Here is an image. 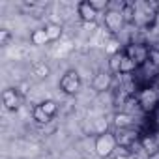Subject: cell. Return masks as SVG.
I'll return each mask as SVG.
<instances>
[{
    "mask_svg": "<svg viewBox=\"0 0 159 159\" xmlns=\"http://www.w3.org/2000/svg\"><path fill=\"white\" fill-rule=\"evenodd\" d=\"M32 120L38 122V124H49L52 118H49V116L45 114V111H43V109L39 107V103H38V105L32 109Z\"/></svg>",
    "mask_w": 159,
    "mask_h": 159,
    "instance_id": "4fadbf2b",
    "label": "cell"
},
{
    "mask_svg": "<svg viewBox=\"0 0 159 159\" xmlns=\"http://www.w3.org/2000/svg\"><path fill=\"white\" fill-rule=\"evenodd\" d=\"M148 62L159 71V49H150V52H148Z\"/></svg>",
    "mask_w": 159,
    "mask_h": 159,
    "instance_id": "e0dca14e",
    "label": "cell"
},
{
    "mask_svg": "<svg viewBox=\"0 0 159 159\" xmlns=\"http://www.w3.org/2000/svg\"><path fill=\"white\" fill-rule=\"evenodd\" d=\"M118 148V139L112 135V133H101L96 137V142H94V150L98 153V157L101 159H107L114 153V150Z\"/></svg>",
    "mask_w": 159,
    "mask_h": 159,
    "instance_id": "7a4b0ae2",
    "label": "cell"
},
{
    "mask_svg": "<svg viewBox=\"0 0 159 159\" xmlns=\"http://www.w3.org/2000/svg\"><path fill=\"white\" fill-rule=\"evenodd\" d=\"M90 4H92V8L99 13L101 10H105L107 11V8H109V2H107V0H90Z\"/></svg>",
    "mask_w": 159,
    "mask_h": 159,
    "instance_id": "d6986e66",
    "label": "cell"
},
{
    "mask_svg": "<svg viewBox=\"0 0 159 159\" xmlns=\"http://www.w3.org/2000/svg\"><path fill=\"white\" fill-rule=\"evenodd\" d=\"M142 146H144V150H148V153H153V152L157 150L153 139H144V140H142Z\"/></svg>",
    "mask_w": 159,
    "mask_h": 159,
    "instance_id": "ffe728a7",
    "label": "cell"
},
{
    "mask_svg": "<svg viewBox=\"0 0 159 159\" xmlns=\"http://www.w3.org/2000/svg\"><path fill=\"white\" fill-rule=\"evenodd\" d=\"M83 81H81V75H79L77 69H67L58 81V88L66 94V96H77L81 92Z\"/></svg>",
    "mask_w": 159,
    "mask_h": 159,
    "instance_id": "6da1fadb",
    "label": "cell"
},
{
    "mask_svg": "<svg viewBox=\"0 0 159 159\" xmlns=\"http://www.w3.org/2000/svg\"><path fill=\"white\" fill-rule=\"evenodd\" d=\"M114 124H116V127H120V129H127V127L133 125V118H131L127 112H118V114L114 116Z\"/></svg>",
    "mask_w": 159,
    "mask_h": 159,
    "instance_id": "7c38bea8",
    "label": "cell"
},
{
    "mask_svg": "<svg viewBox=\"0 0 159 159\" xmlns=\"http://www.w3.org/2000/svg\"><path fill=\"white\" fill-rule=\"evenodd\" d=\"M30 41H32V45H36V47H43V45H49V43H51V39H49L45 28H36V30L30 34Z\"/></svg>",
    "mask_w": 159,
    "mask_h": 159,
    "instance_id": "9c48e42d",
    "label": "cell"
},
{
    "mask_svg": "<svg viewBox=\"0 0 159 159\" xmlns=\"http://www.w3.org/2000/svg\"><path fill=\"white\" fill-rule=\"evenodd\" d=\"M148 52H150V49H146L144 45H139V43H133L124 51V54L129 56L137 66H142L144 62H148Z\"/></svg>",
    "mask_w": 159,
    "mask_h": 159,
    "instance_id": "8992f818",
    "label": "cell"
},
{
    "mask_svg": "<svg viewBox=\"0 0 159 159\" xmlns=\"http://www.w3.org/2000/svg\"><path fill=\"white\" fill-rule=\"evenodd\" d=\"M10 41H11V32L8 28H0V47H8Z\"/></svg>",
    "mask_w": 159,
    "mask_h": 159,
    "instance_id": "ac0fdd59",
    "label": "cell"
},
{
    "mask_svg": "<svg viewBox=\"0 0 159 159\" xmlns=\"http://www.w3.org/2000/svg\"><path fill=\"white\" fill-rule=\"evenodd\" d=\"M77 13L81 17V21L84 25H96V19H98V11L92 8L90 0H83V2L77 4Z\"/></svg>",
    "mask_w": 159,
    "mask_h": 159,
    "instance_id": "5b68a950",
    "label": "cell"
},
{
    "mask_svg": "<svg viewBox=\"0 0 159 159\" xmlns=\"http://www.w3.org/2000/svg\"><path fill=\"white\" fill-rule=\"evenodd\" d=\"M139 66L129 58V56H122V64H120V73H124V75H127V73H131V71H135Z\"/></svg>",
    "mask_w": 159,
    "mask_h": 159,
    "instance_id": "9a60e30c",
    "label": "cell"
},
{
    "mask_svg": "<svg viewBox=\"0 0 159 159\" xmlns=\"http://www.w3.org/2000/svg\"><path fill=\"white\" fill-rule=\"evenodd\" d=\"M124 23H125V17H124L122 10H107L105 11V26L112 34H118L124 28Z\"/></svg>",
    "mask_w": 159,
    "mask_h": 159,
    "instance_id": "3957f363",
    "label": "cell"
},
{
    "mask_svg": "<svg viewBox=\"0 0 159 159\" xmlns=\"http://www.w3.org/2000/svg\"><path fill=\"white\" fill-rule=\"evenodd\" d=\"M39 107L45 111V114H47L49 118H54V116H56V112H58V105H56L52 99H45V101H41V103H39Z\"/></svg>",
    "mask_w": 159,
    "mask_h": 159,
    "instance_id": "5bb4252c",
    "label": "cell"
},
{
    "mask_svg": "<svg viewBox=\"0 0 159 159\" xmlns=\"http://www.w3.org/2000/svg\"><path fill=\"white\" fill-rule=\"evenodd\" d=\"M148 159H159V150H155L153 153H150V155H148Z\"/></svg>",
    "mask_w": 159,
    "mask_h": 159,
    "instance_id": "7402d4cb",
    "label": "cell"
},
{
    "mask_svg": "<svg viewBox=\"0 0 159 159\" xmlns=\"http://www.w3.org/2000/svg\"><path fill=\"white\" fill-rule=\"evenodd\" d=\"M32 73L36 75V79H47L51 75V67L45 62H36L32 67Z\"/></svg>",
    "mask_w": 159,
    "mask_h": 159,
    "instance_id": "8fae6325",
    "label": "cell"
},
{
    "mask_svg": "<svg viewBox=\"0 0 159 159\" xmlns=\"http://www.w3.org/2000/svg\"><path fill=\"white\" fill-rule=\"evenodd\" d=\"M122 56H124V52H114L112 56H111V62H109V66H111V73H120V64H122Z\"/></svg>",
    "mask_w": 159,
    "mask_h": 159,
    "instance_id": "2e32d148",
    "label": "cell"
},
{
    "mask_svg": "<svg viewBox=\"0 0 159 159\" xmlns=\"http://www.w3.org/2000/svg\"><path fill=\"white\" fill-rule=\"evenodd\" d=\"M21 103H23V98H21L17 88H4L2 90V105L6 107V111L15 112V111H19Z\"/></svg>",
    "mask_w": 159,
    "mask_h": 159,
    "instance_id": "277c9868",
    "label": "cell"
},
{
    "mask_svg": "<svg viewBox=\"0 0 159 159\" xmlns=\"http://www.w3.org/2000/svg\"><path fill=\"white\" fill-rule=\"evenodd\" d=\"M111 84H112V73L111 71H99L92 81V88L96 92H105L111 88Z\"/></svg>",
    "mask_w": 159,
    "mask_h": 159,
    "instance_id": "52a82bcc",
    "label": "cell"
},
{
    "mask_svg": "<svg viewBox=\"0 0 159 159\" xmlns=\"http://www.w3.org/2000/svg\"><path fill=\"white\" fill-rule=\"evenodd\" d=\"M45 30H47V36H49L51 43H52V41H58V39L62 38V34H64V28H62V25H58V23H49V25H45Z\"/></svg>",
    "mask_w": 159,
    "mask_h": 159,
    "instance_id": "30bf717a",
    "label": "cell"
},
{
    "mask_svg": "<svg viewBox=\"0 0 159 159\" xmlns=\"http://www.w3.org/2000/svg\"><path fill=\"white\" fill-rule=\"evenodd\" d=\"M155 103H157V92H155L153 88H146V90L140 92V96H139V105L142 107V111L153 109Z\"/></svg>",
    "mask_w": 159,
    "mask_h": 159,
    "instance_id": "ba28073f",
    "label": "cell"
},
{
    "mask_svg": "<svg viewBox=\"0 0 159 159\" xmlns=\"http://www.w3.org/2000/svg\"><path fill=\"white\" fill-rule=\"evenodd\" d=\"M114 159H131V155H129V153H118Z\"/></svg>",
    "mask_w": 159,
    "mask_h": 159,
    "instance_id": "44dd1931",
    "label": "cell"
}]
</instances>
